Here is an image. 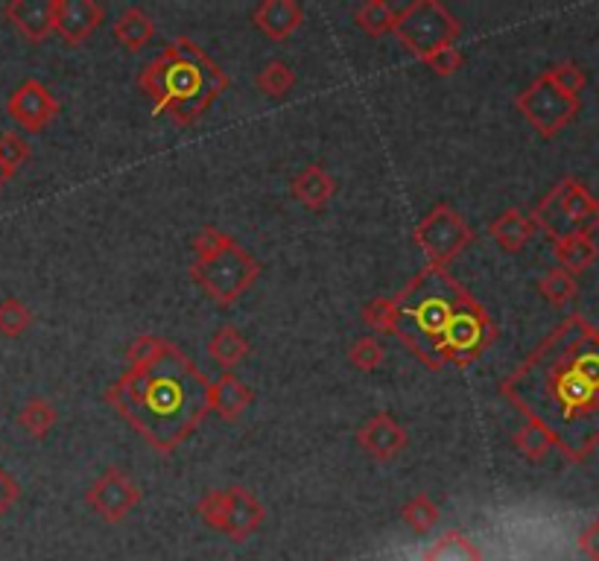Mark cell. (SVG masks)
I'll return each instance as SVG.
<instances>
[{"label": "cell", "instance_id": "cell-27", "mask_svg": "<svg viewBox=\"0 0 599 561\" xmlns=\"http://www.w3.org/2000/svg\"><path fill=\"white\" fill-rule=\"evenodd\" d=\"M383 360H387V351H383L378 337H371V333L355 340L348 348V363L360 369V372H375V369L383 365Z\"/></svg>", "mask_w": 599, "mask_h": 561}, {"label": "cell", "instance_id": "cell-21", "mask_svg": "<svg viewBox=\"0 0 599 561\" xmlns=\"http://www.w3.org/2000/svg\"><path fill=\"white\" fill-rule=\"evenodd\" d=\"M489 234L497 240L500 249H506V252H518V249L529 240V234H532V222H529L521 211H506V214H500L495 222H491Z\"/></svg>", "mask_w": 599, "mask_h": 561}, {"label": "cell", "instance_id": "cell-9", "mask_svg": "<svg viewBox=\"0 0 599 561\" xmlns=\"http://www.w3.org/2000/svg\"><path fill=\"white\" fill-rule=\"evenodd\" d=\"M59 100L39 80H24L7 100V114L24 132H44L59 118Z\"/></svg>", "mask_w": 599, "mask_h": 561}, {"label": "cell", "instance_id": "cell-6", "mask_svg": "<svg viewBox=\"0 0 599 561\" xmlns=\"http://www.w3.org/2000/svg\"><path fill=\"white\" fill-rule=\"evenodd\" d=\"M459 32H462L459 21L439 0H416L395 12L392 36L416 59H427L436 50L457 44Z\"/></svg>", "mask_w": 599, "mask_h": 561}, {"label": "cell", "instance_id": "cell-30", "mask_svg": "<svg viewBox=\"0 0 599 561\" xmlns=\"http://www.w3.org/2000/svg\"><path fill=\"white\" fill-rule=\"evenodd\" d=\"M363 324L369 331L375 333H392L395 328V301L387 299V295H378V299H371L369 304L363 308Z\"/></svg>", "mask_w": 599, "mask_h": 561}, {"label": "cell", "instance_id": "cell-13", "mask_svg": "<svg viewBox=\"0 0 599 561\" xmlns=\"http://www.w3.org/2000/svg\"><path fill=\"white\" fill-rule=\"evenodd\" d=\"M229 491V512H226V527L222 532L231 538V541H246L252 538V532H258L267 521V509L252 491L243 489V485H231Z\"/></svg>", "mask_w": 599, "mask_h": 561}, {"label": "cell", "instance_id": "cell-8", "mask_svg": "<svg viewBox=\"0 0 599 561\" xmlns=\"http://www.w3.org/2000/svg\"><path fill=\"white\" fill-rule=\"evenodd\" d=\"M86 503L106 523H120L127 521L129 512L141 503V489L134 485V480L123 468H106L86 491Z\"/></svg>", "mask_w": 599, "mask_h": 561}, {"label": "cell", "instance_id": "cell-25", "mask_svg": "<svg viewBox=\"0 0 599 561\" xmlns=\"http://www.w3.org/2000/svg\"><path fill=\"white\" fill-rule=\"evenodd\" d=\"M254 86L261 88L267 97H284L292 86H296V71H292L287 62H269L263 64L258 77H254Z\"/></svg>", "mask_w": 599, "mask_h": 561}, {"label": "cell", "instance_id": "cell-15", "mask_svg": "<svg viewBox=\"0 0 599 561\" xmlns=\"http://www.w3.org/2000/svg\"><path fill=\"white\" fill-rule=\"evenodd\" d=\"M3 18L27 41H44L53 32V0H9Z\"/></svg>", "mask_w": 599, "mask_h": 561}, {"label": "cell", "instance_id": "cell-34", "mask_svg": "<svg viewBox=\"0 0 599 561\" xmlns=\"http://www.w3.org/2000/svg\"><path fill=\"white\" fill-rule=\"evenodd\" d=\"M18 498H21V485H18L16 477L0 468V518L16 507Z\"/></svg>", "mask_w": 599, "mask_h": 561}, {"label": "cell", "instance_id": "cell-3", "mask_svg": "<svg viewBox=\"0 0 599 561\" xmlns=\"http://www.w3.org/2000/svg\"><path fill=\"white\" fill-rule=\"evenodd\" d=\"M208 387L211 383L193 360L167 342L156 363L120 374L106 392V401L143 435L152 451L170 457L211 412Z\"/></svg>", "mask_w": 599, "mask_h": 561}, {"label": "cell", "instance_id": "cell-31", "mask_svg": "<svg viewBox=\"0 0 599 561\" xmlns=\"http://www.w3.org/2000/svg\"><path fill=\"white\" fill-rule=\"evenodd\" d=\"M30 156H32L30 143H27L21 134L18 132L0 134V161H3L12 173H18V170L30 161Z\"/></svg>", "mask_w": 599, "mask_h": 561}, {"label": "cell", "instance_id": "cell-17", "mask_svg": "<svg viewBox=\"0 0 599 561\" xmlns=\"http://www.w3.org/2000/svg\"><path fill=\"white\" fill-rule=\"evenodd\" d=\"M292 197L310 211H322L337 197V179L322 164H308L292 179Z\"/></svg>", "mask_w": 599, "mask_h": 561}, {"label": "cell", "instance_id": "cell-14", "mask_svg": "<svg viewBox=\"0 0 599 561\" xmlns=\"http://www.w3.org/2000/svg\"><path fill=\"white\" fill-rule=\"evenodd\" d=\"M252 24L267 39L284 41L305 24V9L296 0H263L252 9Z\"/></svg>", "mask_w": 599, "mask_h": 561}, {"label": "cell", "instance_id": "cell-36", "mask_svg": "<svg viewBox=\"0 0 599 561\" xmlns=\"http://www.w3.org/2000/svg\"><path fill=\"white\" fill-rule=\"evenodd\" d=\"M559 254L565 258V263H570V267H582L585 258L591 254V249H588L582 240H568V243L559 246Z\"/></svg>", "mask_w": 599, "mask_h": 561}, {"label": "cell", "instance_id": "cell-26", "mask_svg": "<svg viewBox=\"0 0 599 561\" xmlns=\"http://www.w3.org/2000/svg\"><path fill=\"white\" fill-rule=\"evenodd\" d=\"M32 328V310L27 308L24 301L18 299H3L0 301V333L16 340V337H24Z\"/></svg>", "mask_w": 599, "mask_h": 561}, {"label": "cell", "instance_id": "cell-18", "mask_svg": "<svg viewBox=\"0 0 599 561\" xmlns=\"http://www.w3.org/2000/svg\"><path fill=\"white\" fill-rule=\"evenodd\" d=\"M152 36H156V24H152V18L141 7L123 9L118 21H114V39L127 50H132V53L147 48Z\"/></svg>", "mask_w": 599, "mask_h": 561}, {"label": "cell", "instance_id": "cell-22", "mask_svg": "<svg viewBox=\"0 0 599 561\" xmlns=\"http://www.w3.org/2000/svg\"><path fill=\"white\" fill-rule=\"evenodd\" d=\"M56 421H59V412H56V407L48 398H30V401L21 407V412H18V424H21L32 439H44V435L56 428Z\"/></svg>", "mask_w": 599, "mask_h": 561}, {"label": "cell", "instance_id": "cell-10", "mask_svg": "<svg viewBox=\"0 0 599 561\" xmlns=\"http://www.w3.org/2000/svg\"><path fill=\"white\" fill-rule=\"evenodd\" d=\"M518 109L527 114V120L532 127H538L545 134H552L570 118L573 103H570L568 94H561L559 88L552 86L547 77H541L536 86L518 97Z\"/></svg>", "mask_w": 599, "mask_h": 561}, {"label": "cell", "instance_id": "cell-32", "mask_svg": "<svg viewBox=\"0 0 599 561\" xmlns=\"http://www.w3.org/2000/svg\"><path fill=\"white\" fill-rule=\"evenodd\" d=\"M421 62H425L427 68L436 73V77L448 80V77H453V73L462 68L466 56H462V50H459L457 44H450V48H442V50H436V53H430L427 59H421Z\"/></svg>", "mask_w": 599, "mask_h": 561}, {"label": "cell", "instance_id": "cell-23", "mask_svg": "<svg viewBox=\"0 0 599 561\" xmlns=\"http://www.w3.org/2000/svg\"><path fill=\"white\" fill-rule=\"evenodd\" d=\"M395 12H398V9L389 7L387 0H366L363 7H357L355 21L369 39H380V36L392 32Z\"/></svg>", "mask_w": 599, "mask_h": 561}, {"label": "cell", "instance_id": "cell-28", "mask_svg": "<svg viewBox=\"0 0 599 561\" xmlns=\"http://www.w3.org/2000/svg\"><path fill=\"white\" fill-rule=\"evenodd\" d=\"M164 348H167V340H161V337H156V333H141V337L127 348L129 369H147V365L156 363Z\"/></svg>", "mask_w": 599, "mask_h": 561}, {"label": "cell", "instance_id": "cell-7", "mask_svg": "<svg viewBox=\"0 0 599 561\" xmlns=\"http://www.w3.org/2000/svg\"><path fill=\"white\" fill-rule=\"evenodd\" d=\"M412 240L425 252L430 267L448 269L457 261L459 254L466 252L473 243V229L462 217L448 206L439 202L433 211H427V217L412 229Z\"/></svg>", "mask_w": 599, "mask_h": 561}, {"label": "cell", "instance_id": "cell-1", "mask_svg": "<svg viewBox=\"0 0 599 561\" xmlns=\"http://www.w3.org/2000/svg\"><path fill=\"white\" fill-rule=\"evenodd\" d=\"M392 301V333L433 372L445 365L468 369L497 340L480 301L442 267L427 263Z\"/></svg>", "mask_w": 599, "mask_h": 561}, {"label": "cell", "instance_id": "cell-35", "mask_svg": "<svg viewBox=\"0 0 599 561\" xmlns=\"http://www.w3.org/2000/svg\"><path fill=\"white\" fill-rule=\"evenodd\" d=\"M541 293L550 301H561L573 293V284H570V278L565 276V272H552V276H547L545 281H541Z\"/></svg>", "mask_w": 599, "mask_h": 561}, {"label": "cell", "instance_id": "cell-37", "mask_svg": "<svg viewBox=\"0 0 599 561\" xmlns=\"http://www.w3.org/2000/svg\"><path fill=\"white\" fill-rule=\"evenodd\" d=\"M12 176H16V173H12V170H9V167L3 164V161H0V188H3V184H7L9 179H12Z\"/></svg>", "mask_w": 599, "mask_h": 561}, {"label": "cell", "instance_id": "cell-11", "mask_svg": "<svg viewBox=\"0 0 599 561\" xmlns=\"http://www.w3.org/2000/svg\"><path fill=\"white\" fill-rule=\"evenodd\" d=\"M106 9L97 0H53V32L64 44H82L103 24Z\"/></svg>", "mask_w": 599, "mask_h": 561}, {"label": "cell", "instance_id": "cell-19", "mask_svg": "<svg viewBox=\"0 0 599 561\" xmlns=\"http://www.w3.org/2000/svg\"><path fill=\"white\" fill-rule=\"evenodd\" d=\"M208 354L217 365H222L226 372H231L234 365H240L249 354V342L234 324H222L220 331L213 333L211 342H208Z\"/></svg>", "mask_w": 599, "mask_h": 561}, {"label": "cell", "instance_id": "cell-29", "mask_svg": "<svg viewBox=\"0 0 599 561\" xmlns=\"http://www.w3.org/2000/svg\"><path fill=\"white\" fill-rule=\"evenodd\" d=\"M226 512H229V491L226 489H213L208 491L206 498L197 503V514L199 521L211 527V530H220L226 527Z\"/></svg>", "mask_w": 599, "mask_h": 561}, {"label": "cell", "instance_id": "cell-5", "mask_svg": "<svg viewBox=\"0 0 599 561\" xmlns=\"http://www.w3.org/2000/svg\"><path fill=\"white\" fill-rule=\"evenodd\" d=\"M188 272L213 304L229 308L252 290L261 276V261L246 252L231 234L206 226L193 234V261Z\"/></svg>", "mask_w": 599, "mask_h": 561}, {"label": "cell", "instance_id": "cell-24", "mask_svg": "<svg viewBox=\"0 0 599 561\" xmlns=\"http://www.w3.org/2000/svg\"><path fill=\"white\" fill-rule=\"evenodd\" d=\"M401 521L407 523L412 532H418V535H427V532L439 523V507L433 503V498L416 494V498L403 503Z\"/></svg>", "mask_w": 599, "mask_h": 561}, {"label": "cell", "instance_id": "cell-16", "mask_svg": "<svg viewBox=\"0 0 599 561\" xmlns=\"http://www.w3.org/2000/svg\"><path fill=\"white\" fill-rule=\"evenodd\" d=\"M252 398H254L252 389L229 372L213 380L211 387H208V407H211V412H217V415L226 421L240 419V415L249 410Z\"/></svg>", "mask_w": 599, "mask_h": 561}, {"label": "cell", "instance_id": "cell-33", "mask_svg": "<svg viewBox=\"0 0 599 561\" xmlns=\"http://www.w3.org/2000/svg\"><path fill=\"white\" fill-rule=\"evenodd\" d=\"M518 444V451L527 453L529 459H541L547 453V444H550V433L538 424H527L523 430H518L512 439Z\"/></svg>", "mask_w": 599, "mask_h": 561}, {"label": "cell", "instance_id": "cell-12", "mask_svg": "<svg viewBox=\"0 0 599 561\" xmlns=\"http://www.w3.org/2000/svg\"><path fill=\"white\" fill-rule=\"evenodd\" d=\"M357 442H360V448H363L375 462H389V459H395L407 448L410 435H407L401 421H395L389 412H378V415H371V419H366L363 424H360Z\"/></svg>", "mask_w": 599, "mask_h": 561}, {"label": "cell", "instance_id": "cell-4", "mask_svg": "<svg viewBox=\"0 0 599 561\" xmlns=\"http://www.w3.org/2000/svg\"><path fill=\"white\" fill-rule=\"evenodd\" d=\"M138 88L150 97L156 114H167L173 127L188 129L226 94L229 77L197 41L179 36L143 64Z\"/></svg>", "mask_w": 599, "mask_h": 561}, {"label": "cell", "instance_id": "cell-2", "mask_svg": "<svg viewBox=\"0 0 599 561\" xmlns=\"http://www.w3.org/2000/svg\"><path fill=\"white\" fill-rule=\"evenodd\" d=\"M500 389L532 424L568 439L570 448L576 430L597 410L599 348L568 324V331L552 333Z\"/></svg>", "mask_w": 599, "mask_h": 561}, {"label": "cell", "instance_id": "cell-20", "mask_svg": "<svg viewBox=\"0 0 599 561\" xmlns=\"http://www.w3.org/2000/svg\"><path fill=\"white\" fill-rule=\"evenodd\" d=\"M421 561H482V553L471 538L457 530H448L427 547L421 553Z\"/></svg>", "mask_w": 599, "mask_h": 561}]
</instances>
